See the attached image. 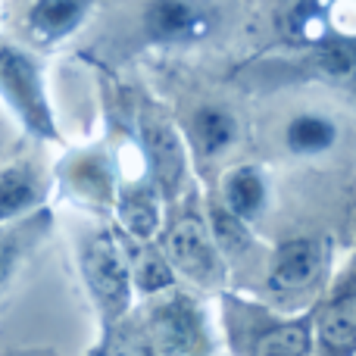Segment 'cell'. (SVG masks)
<instances>
[{"mask_svg": "<svg viewBox=\"0 0 356 356\" xmlns=\"http://www.w3.org/2000/svg\"><path fill=\"white\" fill-rule=\"evenodd\" d=\"M81 275L94 297L100 325H104V347H110V334L116 322L125 316L131 303V272H129V253L116 241V234L97 232L85 247H81Z\"/></svg>", "mask_w": 356, "mask_h": 356, "instance_id": "obj_1", "label": "cell"}, {"mask_svg": "<svg viewBox=\"0 0 356 356\" xmlns=\"http://www.w3.org/2000/svg\"><path fill=\"white\" fill-rule=\"evenodd\" d=\"M228 338L238 356H307L313 325L309 319H275L228 297Z\"/></svg>", "mask_w": 356, "mask_h": 356, "instance_id": "obj_2", "label": "cell"}, {"mask_svg": "<svg viewBox=\"0 0 356 356\" xmlns=\"http://www.w3.org/2000/svg\"><path fill=\"white\" fill-rule=\"evenodd\" d=\"M0 97L10 104L25 131L35 138H56L54 113L44 94L41 66L16 44H0Z\"/></svg>", "mask_w": 356, "mask_h": 356, "instance_id": "obj_3", "label": "cell"}, {"mask_svg": "<svg viewBox=\"0 0 356 356\" xmlns=\"http://www.w3.org/2000/svg\"><path fill=\"white\" fill-rule=\"evenodd\" d=\"M147 344L154 356H207L213 350L200 307L184 294H172L150 307Z\"/></svg>", "mask_w": 356, "mask_h": 356, "instance_id": "obj_4", "label": "cell"}, {"mask_svg": "<svg viewBox=\"0 0 356 356\" xmlns=\"http://www.w3.org/2000/svg\"><path fill=\"white\" fill-rule=\"evenodd\" d=\"M222 22V6L216 3H147L141 10L144 44H197L209 38Z\"/></svg>", "mask_w": 356, "mask_h": 356, "instance_id": "obj_5", "label": "cell"}, {"mask_svg": "<svg viewBox=\"0 0 356 356\" xmlns=\"http://www.w3.org/2000/svg\"><path fill=\"white\" fill-rule=\"evenodd\" d=\"M163 257L172 266V272H184L197 284H219L222 272H225L207 225L194 213H184L181 219H175V225L166 234V253Z\"/></svg>", "mask_w": 356, "mask_h": 356, "instance_id": "obj_6", "label": "cell"}, {"mask_svg": "<svg viewBox=\"0 0 356 356\" xmlns=\"http://www.w3.org/2000/svg\"><path fill=\"white\" fill-rule=\"evenodd\" d=\"M141 154L147 160V169H154V188L160 184L163 197L175 200L184 178V150L181 141H178V131L154 113H147L141 119Z\"/></svg>", "mask_w": 356, "mask_h": 356, "instance_id": "obj_7", "label": "cell"}, {"mask_svg": "<svg viewBox=\"0 0 356 356\" xmlns=\"http://www.w3.org/2000/svg\"><path fill=\"white\" fill-rule=\"evenodd\" d=\"M60 178L66 191L79 203L91 209H106L113 200V169L100 150H81V154L66 156L60 166Z\"/></svg>", "mask_w": 356, "mask_h": 356, "instance_id": "obj_8", "label": "cell"}, {"mask_svg": "<svg viewBox=\"0 0 356 356\" xmlns=\"http://www.w3.org/2000/svg\"><path fill=\"white\" fill-rule=\"evenodd\" d=\"M50 232V209H35L22 219L0 225V294L13 284L16 272L22 269L25 257L35 253V247Z\"/></svg>", "mask_w": 356, "mask_h": 356, "instance_id": "obj_9", "label": "cell"}, {"mask_svg": "<svg viewBox=\"0 0 356 356\" xmlns=\"http://www.w3.org/2000/svg\"><path fill=\"white\" fill-rule=\"evenodd\" d=\"M325 263V250L319 241L313 238H294L284 241L272 257V269H269V284L272 291H300L313 282L322 272Z\"/></svg>", "mask_w": 356, "mask_h": 356, "instance_id": "obj_10", "label": "cell"}, {"mask_svg": "<svg viewBox=\"0 0 356 356\" xmlns=\"http://www.w3.org/2000/svg\"><path fill=\"white\" fill-rule=\"evenodd\" d=\"M47 194V178L31 163H19L0 172V225L16 222L35 213L38 203Z\"/></svg>", "mask_w": 356, "mask_h": 356, "instance_id": "obj_11", "label": "cell"}, {"mask_svg": "<svg viewBox=\"0 0 356 356\" xmlns=\"http://www.w3.org/2000/svg\"><path fill=\"white\" fill-rule=\"evenodd\" d=\"M353 322H356V297L350 288V278H344L328 303V309L319 319V341L325 356H353Z\"/></svg>", "mask_w": 356, "mask_h": 356, "instance_id": "obj_12", "label": "cell"}, {"mask_svg": "<svg viewBox=\"0 0 356 356\" xmlns=\"http://www.w3.org/2000/svg\"><path fill=\"white\" fill-rule=\"evenodd\" d=\"M91 13V3H69V0H44L35 3L25 16L29 35L38 44H56L66 35H72Z\"/></svg>", "mask_w": 356, "mask_h": 356, "instance_id": "obj_13", "label": "cell"}, {"mask_svg": "<svg viewBox=\"0 0 356 356\" xmlns=\"http://www.w3.org/2000/svg\"><path fill=\"white\" fill-rule=\"evenodd\" d=\"M222 200L225 209L234 216L238 222H253L263 216L266 200H269V188H266V178L257 166H238L225 175L222 181Z\"/></svg>", "mask_w": 356, "mask_h": 356, "instance_id": "obj_14", "label": "cell"}, {"mask_svg": "<svg viewBox=\"0 0 356 356\" xmlns=\"http://www.w3.org/2000/svg\"><path fill=\"white\" fill-rule=\"evenodd\" d=\"M234 135H238V122H234V116L225 106L207 104V106H197L194 116H191V141H194L197 154L207 156V160L228 150Z\"/></svg>", "mask_w": 356, "mask_h": 356, "instance_id": "obj_15", "label": "cell"}, {"mask_svg": "<svg viewBox=\"0 0 356 356\" xmlns=\"http://www.w3.org/2000/svg\"><path fill=\"white\" fill-rule=\"evenodd\" d=\"M284 144L297 156H319L338 144V122L322 113H300L284 125Z\"/></svg>", "mask_w": 356, "mask_h": 356, "instance_id": "obj_16", "label": "cell"}, {"mask_svg": "<svg viewBox=\"0 0 356 356\" xmlns=\"http://www.w3.org/2000/svg\"><path fill=\"white\" fill-rule=\"evenodd\" d=\"M328 16H332V10L322 6V3H294V6L284 10L282 22H284L288 38H294L297 44H322V41L332 38Z\"/></svg>", "mask_w": 356, "mask_h": 356, "instance_id": "obj_17", "label": "cell"}, {"mask_svg": "<svg viewBox=\"0 0 356 356\" xmlns=\"http://www.w3.org/2000/svg\"><path fill=\"white\" fill-rule=\"evenodd\" d=\"M129 272H131V284L138 291H144V294H163V291H169L175 284L172 266L156 250L135 253V266L129 263Z\"/></svg>", "mask_w": 356, "mask_h": 356, "instance_id": "obj_18", "label": "cell"}, {"mask_svg": "<svg viewBox=\"0 0 356 356\" xmlns=\"http://www.w3.org/2000/svg\"><path fill=\"white\" fill-rule=\"evenodd\" d=\"M209 238H213L216 250L241 257V253L250 250V232H247L244 222H238L225 207H213L209 209Z\"/></svg>", "mask_w": 356, "mask_h": 356, "instance_id": "obj_19", "label": "cell"}]
</instances>
